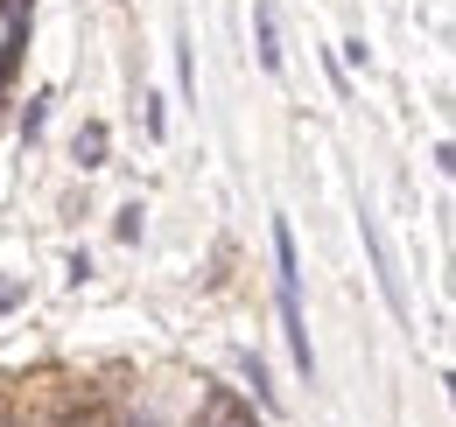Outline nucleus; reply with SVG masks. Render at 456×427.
I'll return each instance as SVG.
<instances>
[{
    "instance_id": "1",
    "label": "nucleus",
    "mask_w": 456,
    "mask_h": 427,
    "mask_svg": "<svg viewBox=\"0 0 456 427\" xmlns=\"http://www.w3.org/2000/svg\"><path fill=\"white\" fill-rule=\"evenodd\" d=\"M274 267H281V322H288L295 372L316 378V350H309V329H302V287H295V231L288 224H274Z\"/></svg>"
},
{
    "instance_id": "2",
    "label": "nucleus",
    "mask_w": 456,
    "mask_h": 427,
    "mask_svg": "<svg viewBox=\"0 0 456 427\" xmlns=\"http://www.w3.org/2000/svg\"><path fill=\"white\" fill-rule=\"evenodd\" d=\"M253 36H260V70L281 77V21H274V0H253Z\"/></svg>"
},
{
    "instance_id": "3",
    "label": "nucleus",
    "mask_w": 456,
    "mask_h": 427,
    "mask_svg": "<svg viewBox=\"0 0 456 427\" xmlns=\"http://www.w3.org/2000/svg\"><path fill=\"white\" fill-rule=\"evenodd\" d=\"M365 246H372V267H379V287H387V302H394V316H407V294H400V273L387 260V246H379V231L365 224Z\"/></svg>"
},
{
    "instance_id": "4",
    "label": "nucleus",
    "mask_w": 456,
    "mask_h": 427,
    "mask_svg": "<svg viewBox=\"0 0 456 427\" xmlns=\"http://www.w3.org/2000/svg\"><path fill=\"white\" fill-rule=\"evenodd\" d=\"M77 161H85V168H99V161H106V126H99V119L77 133Z\"/></svg>"
},
{
    "instance_id": "5",
    "label": "nucleus",
    "mask_w": 456,
    "mask_h": 427,
    "mask_svg": "<svg viewBox=\"0 0 456 427\" xmlns=\"http://www.w3.org/2000/svg\"><path fill=\"white\" fill-rule=\"evenodd\" d=\"M43 119H50V92H36V99H28V112H21V133L36 141V133H43Z\"/></svg>"
},
{
    "instance_id": "6",
    "label": "nucleus",
    "mask_w": 456,
    "mask_h": 427,
    "mask_svg": "<svg viewBox=\"0 0 456 427\" xmlns=\"http://www.w3.org/2000/svg\"><path fill=\"white\" fill-rule=\"evenodd\" d=\"M119 238H126V246H134V238H141V204H126V211H119V224H113Z\"/></svg>"
}]
</instances>
